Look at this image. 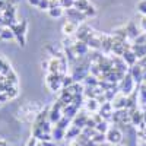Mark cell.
<instances>
[{
  "label": "cell",
  "mask_w": 146,
  "mask_h": 146,
  "mask_svg": "<svg viewBox=\"0 0 146 146\" xmlns=\"http://www.w3.org/2000/svg\"><path fill=\"white\" fill-rule=\"evenodd\" d=\"M27 28H28V22L23 19L22 22H18V23H15V25H12L10 27V29H12V32H13V35H15V38H16V41L19 42V45L21 47H25V36H27Z\"/></svg>",
  "instance_id": "6da1fadb"
},
{
  "label": "cell",
  "mask_w": 146,
  "mask_h": 146,
  "mask_svg": "<svg viewBox=\"0 0 146 146\" xmlns=\"http://www.w3.org/2000/svg\"><path fill=\"white\" fill-rule=\"evenodd\" d=\"M133 86H135V80H133L131 75L129 73V75L124 76V79L121 80V85H120V89H121V94L123 95H129L131 91H133Z\"/></svg>",
  "instance_id": "7a4b0ae2"
},
{
  "label": "cell",
  "mask_w": 146,
  "mask_h": 146,
  "mask_svg": "<svg viewBox=\"0 0 146 146\" xmlns=\"http://www.w3.org/2000/svg\"><path fill=\"white\" fill-rule=\"evenodd\" d=\"M105 139L108 140V143L111 145H117L121 142V139H123V136H121V131L118 129H108L107 135H105Z\"/></svg>",
  "instance_id": "3957f363"
},
{
  "label": "cell",
  "mask_w": 146,
  "mask_h": 146,
  "mask_svg": "<svg viewBox=\"0 0 146 146\" xmlns=\"http://www.w3.org/2000/svg\"><path fill=\"white\" fill-rule=\"evenodd\" d=\"M67 16H69V21L75 22V23H78V22H83L85 19H86V15H85L83 12L75 9V7L67 9Z\"/></svg>",
  "instance_id": "277c9868"
},
{
  "label": "cell",
  "mask_w": 146,
  "mask_h": 146,
  "mask_svg": "<svg viewBox=\"0 0 146 146\" xmlns=\"http://www.w3.org/2000/svg\"><path fill=\"white\" fill-rule=\"evenodd\" d=\"M130 75L133 78V80L140 83L143 80V67L139 66V64H135V66H131V70H130Z\"/></svg>",
  "instance_id": "5b68a950"
},
{
  "label": "cell",
  "mask_w": 146,
  "mask_h": 146,
  "mask_svg": "<svg viewBox=\"0 0 146 146\" xmlns=\"http://www.w3.org/2000/svg\"><path fill=\"white\" fill-rule=\"evenodd\" d=\"M130 48L135 53V56L137 57V60H140L146 56V44H133Z\"/></svg>",
  "instance_id": "8992f818"
},
{
  "label": "cell",
  "mask_w": 146,
  "mask_h": 146,
  "mask_svg": "<svg viewBox=\"0 0 146 146\" xmlns=\"http://www.w3.org/2000/svg\"><path fill=\"white\" fill-rule=\"evenodd\" d=\"M62 31H63L64 35H72V34H75V32H78V23L72 22V21H67V22L63 23Z\"/></svg>",
  "instance_id": "52a82bcc"
},
{
  "label": "cell",
  "mask_w": 146,
  "mask_h": 146,
  "mask_svg": "<svg viewBox=\"0 0 146 146\" xmlns=\"http://www.w3.org/2000/svg\"><path fill=\"white\" fill-rule=\"evenodd\" d=\"M72 50L75 51L76 56H83V54H86V51H88V45H86V42H83V41H78V42L73 44Z\"/></svg>",
  "instance_id": "ba28073f"
},
{
  "label": "cell",
  "mask_w": 146,
  "mask_h": 146,
  "mask_svg": "<svg viewBox=\"0 0 146 146\" xmlns=\"http://www.w3.org/2000/svg\"><path fill=\"white\" fill-rule=\"evenodd\" d=\"M123 58H124L126 64H129V66H135L136 60H137V57L135 56V53L131 51V48H127V50L124 51V54H123Z\"/></svg>",
  "instance_id": "9c48e42d"
},
{
  "label": "cell",
  "mask_w": 146,
  "mask_h": 146,
  "mask_svg": "<svg viewBox=\"0 0 146 146\" xmlns=\"http://www.w3.org/2000/svg\"><path fill=\"white\" fill-rule=\"evenodd\" d=\"M63 13H64V10L62 6H53L48 9V15L51 18H60V16H63Z\"/></svg>",
  "instance_id": "30bf717a"
},
{
  "label": "cell",
  "mask_w": 146,
  "mask_h": 146,
  "mask_svg": "<svg viewBox=\"0 0 146 146\" xmlns=\"http://www.w3.org/2000/svg\"><path fill=\"white\" fill-rule=\"evenodd\" d=\"M51 136H53V140H62L63 137H66V131L56 126V129H53L51 131Z\"/></svg>",
  "instance_id": "8fae6325"
},
{
  "label": "cell",
  "mask_w": 146,
  "mask_h": 146,
  "mask_svg": "<svg viewBox=\"0 0 146 146\" xmlns=\"http://www.w3.org/2000/svg\"><path fill=\"white\" fill-rule=\"evenodd\" d=\"M79 133H80V127L78 126H70L69 130L66 131V139H73V137H79Z\"/></svg>",
  "instance_id": "7c38bea8"
},
{
  "label": "cell",
  "mask_w": 146,
  "mask_h": 146,
  "mask_svg": "<svg viewBox=\"0 0 146 146\" xmlns=\"http://www.w3.org/2000/svg\"><path fill=\"white\" fill-rule=\"evenodd\" d=\"M12 72V69H10V66H9V63L6 62L5 58H2L0 57V73H2V75H7V73H10Z\"/></svg>",
  "instance_id": "4fadbf2b"
},
{
  "label": "cell",
  "mask_w": 146,
  "mask_h": 146,
  "mask_svg": "<svg viewBox=\"0 0 146 146\" xmlns=\"http://www.w3.org/2000/svg\"><path fill=\"white\" fill-rule=\"evenodd\" d=\"M126 29H127V32L130 34V36H131V38H135V40H136L137 36L140 35V32L136 29V27H135V23H133V22H130V23H129V25L126 27Z\"/></svg>",
  "instance_id": "5bb4252c"
},
{
  "label": "cell",
  "mask_w": 146,
  "mask_h": 146,
  "mask_svg": "<svg viewBox=\"0 0 146 146\" xmlns=\"http://www.w3.org/2000/svg\"><path fill=\"white\" fill-rule=\"evenodd\" d=\"M0 38L5 40V41H9V40H12V38H15V35H13V32H12L10 28H3L2 34H0Z\"/></svg>",
  "instance_id": "9a60e30c"
},
{
  "label": "cell",
  "mask_w": 146,
  "mask_h": 146,
  "mask_svg": "<svg viewBox=\"0 0 146 146\" xmlns=\"http://www.w3.org/2000/svg\"><path fill=\"white\" fill-rule=\"evenodd\" d=\"M98 102H96L95 100H88L86 101V108L89 110V111H96V110H98Z\"/></svg>",
  "instance_id": "2e32d148"
},
{
  "label": "cell",
  "mask_w": 146,
  "mask_h": 146,
  "mask_svg": "<svg viewBox=\"0 0 146 146\" xmlns=\"http://www.w3.org/2000/svg\"><path fill=\"white\" fill-rule=\"evenodd\" d=\"M130 117H131V120H133V124H137L139 121H142V113H140V111H133V113L130 114Z\"/></svg>",
  "instance_id": "e0dca14e"
},
{
  "label": "cell",
  "mask_w": 146,
  "mask_h": 146,
  "mask_svg": "<svg viewBox=\"0 0 146 146\" xmlns=\"http://www.w3.org/2000/svg\"><path fill=\"white\" fill-rule=\"evenodd\" d=\"M137 10H139V13L146 16V0H140L137 3Z\"/></svg>",
  "instance_id": "ac0fdd59"
},
{
  "label": "cell",
  "mask_w": 146,
  "mask_h": 146,
  "mask_svg": "<svg viewBox=\"0 0 146 146\" xmlns=\"http://www.w3.org/2000/svg\"><path fill=\"white\" fill-rule=\"evenodd\" d=\"M40 9H45V10H48V9H50L51 7V2H50V0H41V2H40V6H38Z\"/></svg>",
  "instance_id": "d6986e66"
},
{
  "label": "cell",
  "mask_w": 146,
  "mask_h": 146,
  "mask_svg": "<svg viewBox=\"0 0 146 146\" xmlns=\"http://www.w3.org/2000/svg\"><path fill=\"white\" fill-rule=\"evenodd\" d=\"M140 29L146 34V16H143L142 21H140Z\"/></svg>",
  "instance_id": "ffe728a7"
},
{
  "label": "cell",
  "mask_w": 146,
  "mask_h": 146,
  "mask_svg": "<svg viewBox=\"0 0 146 146\" xmlns=\"http://www.w3.org/2000/svg\"><path fill=\"white\" fill-rule=\"evenodd\" d=\"M137 64H139V66H142L143 69H146V56H145L143 58H140V60H137Z\"/></svg>",
  "instance_id": "44dd1931"
},
{
  "label": "cell",
  "mask_w": 146,
  "mask_h": 146,
  "mask_svg": "<svg viewBox=\"0 0 146 146\" xmlns=\"http://www.w3.org/2000/svg\"><path fill=\"white\" fill-rule=\"evenodd\" d=\"M38 143H36V139L35 137H31L29 140H28V143H27V146H36Z\"/></svg>",
  "instance_id": "7402d4cb"
},
{
  "label": "cell",
  "mask_w": 146,
  "mask_h": 146,
  "mask_svg": "<svg viewBox=\"0 0 146 146\" xmlns=\"http://www.w3.org/2000/svg\"><path fill=\"white\" fill-rule=\"evenodd\" d=\"M40 2H41V0H28V3H29L31 6H36V7L40 6Z\"/></svg>",
  "instance_id": "603a6c76"
},
{
  "label": "cell",
  "mask_w": 146,
  "mask_h": 146,
  "mask_svg": "<svg viewBox=\"0 0 146 146\" xmlns=\"http://www.w3.org/2000/svg\"><path fill=\"white\" fill-rule=\"evenodd\" d=\"M0 146H12V145H9L6 140H3V139H0Z\"/></svg>",
  "instance_id": "cb8c5ba5"
},
{
  "label": "cell",
  "mask_w": 146,
  "mask_h": 146,
  "mask_svg": "<svg viewBox=\"0 0 146 146\" xmlns=\"http://www.w3.org/2000/svg\"><path fill=\"white\" fill-rule=\"evenodd\" d=\"M100 146H113V145H111V143H101Z\"/></svg>",
  "instance_id": "d4e9b609"
},
{
  "label": "cell",
  "mask_w": 146,
  "mask_h": 146,
  "mask_svg": "<svg viewBox=\"0 0 146 146\" xmlns=\"http://www.w3.org/2000/svg\"><path fill=\"white\" fill-rule=\"evenodd\" d=\"M143 80H146V69H143Z\"/></svg>",
  "instance_id": "484cf974"
},
{
  "label": "cell",
  "mask_w": 146,
  "mask_h": 146,
  "mask_svg": "<svg viewBox=\"0 0 146 146\" xmlns=\"http://www.w3.org/2000/svg\"><path fill=\"white\" fill-rule=\"evenodd\" d=\"M2 31H3V28H2V27H0V34H2Z\"/></svg>",
  "instance_id": "4316f807"
},
{
  "label": "cell",
  "mask_w": 146,
  "mask_h": 146,
  "mask_svg": "<svg viewBox=\"0 0 146 146\" xmlns=\"http://www.w3.org/2000/svg\"><path fill=\"white\" fill-rule=\"evenodd\" d=\"M0 15H2V12H0Z\"/></svg>",
  "instance_id": "83f0119b"
}]
</instances>
